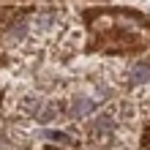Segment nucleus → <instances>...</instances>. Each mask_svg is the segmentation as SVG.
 I'll use <instances>...</instances> for the list:
<instances>
[{
  "label": "nucleus",
  "mask_w": 150,
  "mask_h": 150,
  "mask_svg": "<svg viewBox=\"0 0 150 150\" xmlns=\"http://www.w3.org/2000/svg\"><path fill=\"white\" fill-rule=\"evenodd\" d=\"M11 33H14L16 38H19V36H25V22H19V25H14V30H11Z\"/></svg>",
  "instance_id": "nucleus-7"
},
{
  "label": "nucleus",
  "mask_w": 150,
  "mask_h": 150,
  "mask_svg": "<svg viewBox=\"0 0 150 150\" xmlns=\"http://www.w3.org/2000/svg\"><path fill=\"white\" fill-rule=\"evenodd\" d=\"M134 82H145V79H150V66L147 63H139V66H134Z\"/></svg>",
  "instance_id": "nucleus-2"
},
{
  "label": "nucleus",
  "mask_w": 150,
  "mask_h": 150,
  "mask_svg": "<svg viewBox=\"0 0 150 150\" xmlns=\"http://www.w3.org/2000/svg\"><path fill=\"white\" fill-rule=\"evenodd\" d=\"M52 22H55V16H38V19H36V25H38V28H49Z\"/></svg>",
  "instance_id": "nucleus-5"
},
{
  "label": "nucleus",
  "mask_w": 150,
  "mask_h": 150,
  "mask_svg": "<svg viewBox=\"0 0 150 150\" xmlns=\"http://www.w3.org/2000/svg\"><path fill=\"white\" fill-rule=\"evenodd\" d=\"M96 128H101V131H109V128H112V117H109V115H104L101 120H96Z\"/></svg>",
  "instance_id": "nucleus-4"
},
{
  "label": "nucleus",
  "mask_w": 150,
  "mask_h": 150,
  "mask_svg": "<svg viewBox=\"0 0 150 150\" xmlns=\"http://www.w3.org/2000/svg\"><path fill=\"white\" fill-rule=\"evenodd\" d=\"M47 139H52V142H60V145H68L71 139H68V134H63V131H49Z\"/></svg>",
  "instance_id": "nucleus-3"
},
{
  "label": "nucleus",
  "mask_w": 150,
  "mask_h": 150,
  "mask_svg": "<svg viewBox=\"0 0 150 150\" xmlns=\"http://www.w3.org/2000/svg\"><path fill=\"white\" fill-rule=\"evenodd\" d=\"M93 109H96V104H93L90 98H79V101L74 104L71 112H74V117H85V115H90Z\"/></svg>",
  "instance_id": "nucleus-1"
},
{
  "label": "nucleus",
  "mask_w": 150,
  "mask_h": 150,
  "mask_svg": "<svg viewBox=\"0 0 150 150\" xmlns=\"http://www.w3.org/2000/svg\"><path fill=\"white\" fill-rule=\"evenodd\" d=\"M52 117H55V109L49 107V109H44V112H41V117H38V120H41V123H49Z\"/></svg>",
  "instance_id": "nucleus-6"
}]
</instances>
